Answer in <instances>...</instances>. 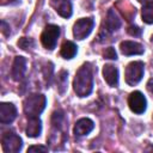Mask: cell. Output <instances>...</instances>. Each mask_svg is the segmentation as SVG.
<instances>
[{
	"label": "cell",
	"mask_w": 153,
	"mask_h": 153,
	"mask_svg": "<svg viewBox=\"0 0 153 153\" xmlns=\"http://www.w3.org/2000/svg\"><path fill=\"white\" fill-rule=\"evenodd\" d=\"M60 37V27L57 25H47L41 35V42L45 49L53 50L56 47L57 39Z\"/></svg>",
	"instance_id": "3"
},
{
	"label": "cell",
	"mask_w": 153,
	"mask_h": 153,
	"mask_svg": "<svg viewBox=\"0 0 153 153\" xmlns=\"http://www.w3.org/2000/svg\"><path fill=\"white\" fill-rule=\"evenodd\" d=\"M141 16H142V20L146 24H153V0L143 5Z\"/></svg>",
	"instance_id": "17"
},
{
	"label": "cell",
	"mask_w": 153,
	"mask_h": 153,
	"mask_svg": "<svg viewBox=\"0 0 153 153\" xmlns=\"http://www.w3.org/2000/svg\"><path fill=\"white\" fill-rule=\"evenodd\" d=\"M76 50H78V49H76V45H75L73 42L66 41V42L62 44V47H61L60 54H61V56H62L63 59L69 60V59H73V57L75 56Z\"/></svg>",
	"instance_id": "16"
},
{
	"label": "cell",
	"mask_w": 153,
	"mask_h": 153,
	"mask_svg": "<svg viewBox=\"0 0 153 153\" xmlns=\"http://www.w3.org/2000/svg\"><path fill=\"white\" fill-rule=\"evenodd\" d=\"M103 56H104V59H109V60H116L117 59V54H116V51H115V49L112 47L106 48L104 54H103Z\"/></svg>",
	"instance_id": "19"
},
{
	"label": "cell",
	"mask_w": 153,
	"mask_h": 153,
	"mask_svg": "<svg viewBox=\"0 0 153 153\" xmlns=\"http://www.w3.org/2000/svg\"><path fill=\"white\" fill-rule=\"evenodd\" d=\"M50 6L63 18H69L72 16V4L69 0H50Z\"/></svg>",
	"instance_id": "9"
},
{
	"label": "cell",
	"mask_w": 153,
	"mask_h": 153,
	"mask_svg": "<svg viewBox=\"0 0 153 153\" xmlns=\"http://www.w3.org/2000/svg\"><path fill=\"white\" fill-rule=\"evenodd\" d=\"M94 128L93 121L90 118H80L79 121H76L75 126H74V135L75 136H85L87 134H90Z\"/></svg>",
	"instance_id": "11"
},
{
	"label": "cell",
	"mask_w": 153,
	"mask_h": 153,
	"mask_svg": "<svg viewBox=\"0 0 153 153\" xmlns=\"http://www.w3.org/2000/svg\"><path fill=\"white\" fill-rule=\"evenodd\" d=\"M94 22L92 18H81L79 20L75 22L74 26H73V35L76 39H84L86 38L92 29H93Z\"/></svg>",
	"instance_id": "6"
},
{
	"label": "cell",
	"mask_w": 153,
	"mask_h": 153,
	"mask_svg": "<svg viewBox=\"0 0 153 153\" xmlns=\"http://www.w3.org/2000/svg\"><path fill=\"white\" fill-rule=\"evenodd\" d=\"M120 26H121V20H120V18L117 17V14L115 13L114 10H109V11H108V14H106L105 23H104V29H103V31H105V35H109V33H112V32H115L116 30H118Z\"/></svg>",
	"instance_id": "10"
},
{
	"label": "cell",
	"mask_w": 153,
	"mask_h": 153,
	"mask_svg": "<svg viewBox=\"0 0 153 153\" xmlns=\"http://www.w3.org/2000/svg\"><path fill=\"white\" fill-rule=\"evenodd\" d=\"M33 45H35V41L30 37H22L18 41V47L23 50H29V49L33 48Z\"/></svg>",
	"instance_id": "18"
},
{
	"label": "cell",
	"mask_w": 153,
	"mask_h": 153,
	"mask_svg": "<svg viewBox=\"0 0 153 153\" xmlns=\"http://www.w3.org/2000/svg\"><path fill=\"white\" fill-rule=\"evenodd\" d=\"M128 105L135 114H143L147 108V100L140 91H134L128 97Z\"/></svg>",
	"instance_id": "7"
},
{
	"label": "cell",
	"mask_w": 153,
	"mask_h": 153,
	"mask_svg": "<svg viewBox=\"0 0 153 153\" xmlns=\"http://www.w3.org/2000/svg\"><path fill=\"white\" fill-rule=\"evenodd\" d=\"M47 104L45 96L41 93H32L24 100V112L27 117H38Z\"/></svg>",
	"instance_id": "2"
},
{
	"label": "cell",
	"mask_w": 153,
	"mask_h": 153,
	"mask_svg": "<svg viewBox=\"0 0 153 153\" xmlns=\"http://www.w3.org/2000/svg\"><path fill=\"white\" fill-rule=\"evenodd\" d=\"M128 33L131 35V36H140L141 35V29L135 26V25H130L128 27Z\"/></svg>",
	"instance_id": "22"
},
{
	"label": "cell",
	"mask_w": 153,
	"mask_h": 153,
	"mask_svg": "<svg viewBox=\"0 0 153 153\" xmlns=\"http://www.w3.org/2000/svg\"><path fill=\"white\" fill-rule=\"evenodd\" d=\"M1 146L6 153H18L23 147V141L16 133L6 131L1 137Z\"/></svg>",
	"instance_id": "4"
},
{
	"label": "cell",
	"mask_w": 153,
	"mask_h": 153,
	"mask_svg": "<svg viewBox=\"0 0 153 153\" xmlns=\"http://www.w3.org/2000/svg\"><path fill=\"white\" fill-rule=\"evenodd\" d=\"M67 72H65V71H62L61 73H60V75H59V80L61 81V87H62V90H61V93L63 92V90H65V87H66V84H67Z\"/></svg>",
	"instance_id": "20"
},
{
	"label": "cell",
	"mask_w": 153,
	"mask_h": 153,
	"mask_svg": "<svg viewBox=\"0 0 153 153\" xmlns=\"http://www.w3.org/2000/svg\"><path fill=\"white\" fill-rule=\"evenodd\" d=\"M1 32L7 37V36H10V33H11V30H10V26L7 25V23L6 22H1Z\"/></svg>",
	"instance_id": "23"
},
{
	"label": "cell",
	"mask_w": 153,
	"mask_h": 153,
	"mask_svg": "<svg viewBox=\"0 0 153 153\" xmlns=\"http://www.w3.org/2000/svg\"><path fill=\"white\" fill-rule=\"evenodd\" d=\"M27 124H26V135L29 137H37L41 135L42 131V122L39 117H27Z\"/></svg>",
	"instance_id": "15"
},
{
	"label": "cell",
	"mask_w": 153,
	"mask_h": 153,
	"mask_svg": "<svg viewBox=\"0 0 153 153\" xmlns=\"http://www.w3.org/2000/svg\"><path fill=\"white\" fill-rule=\"evenodd\" d=\"M26 71V60L23 56H17L13 61L12 69H11V75L14 80H20L24 76V73Z\"/></svg>",
	"instance_id": "12"
},
{
	"label": "cell",
	"mask_w": 153,
	"mask_h": 153,
	"mask_svg": "<svg viewBox=\"0 0 153 153\" xmlns=\"http://www.w3.org/2000/svg\"><path fill=\"white\" fill-rule=\"evenodd\" d=\"M103 76L110 86H112V87L117 86V84H118V69L115 66L105 65L103 68Z\"/></svg>",
	"instance_id": "14"
},
{
	"label": "cell",
	"mask_w": 153,
	"mask_h": 153,
	"mask_svg": "<svg viewBox=\"0 0 153 153\" xmlns=\"http://www.w3.org/2000/svg\"><path fill=\"white\" fill-rule=\"evenodd\" d=\"M147 90L153 94V78L148 80V82H147Z\"/></svg>",
	"instance_id": "24"
},
{
	"label": "cell",
	"mask_w": 153,
	"mask_h": 153,
	"mask_svg": "<svg viewBox=\"0 0 153 153\" xmlns=\"http://www.w3.org/2000/svg\"><path fill=\"white\" fill-rule=\"evenodd\" d=\"M73 88L76 96L79 97H86L92 92L93 75H92V67L88 62L84 63L78 69L75 78L73 80Z\"/></svg>",
	"instance_id": "1"
},
{
	"label": "cell",
	"mask_w": 153,
	"mask_h": 153,
	"mask_svg": "<svg viewBox=\"0 0 153 153\" xmlns=\"http://www.w3.org/2000/svg\"><path fill=\"white\" fill-rule=\"evenodd\" d=\"M122 54L124 55H141L143 54V47L133 41H123L120 45Z\"/></svg>",
	"instance_id": "13"
},
{
	"label": "cell",
	"mask_w": 153,
	"mask_h": 153,
	"mask_svg": "<svg viewBox=\"0 0 153 153\" xmlns=\"http://www.w3.org/2000/svg\"><path fill=\"white\" fill-rule=\"evenodd\" d=\"M17 117V109L12 103L0 104V122L2 124H8Z\"/></svg>",
	"instance_id": "8"
},
{
	"label": "cell",
	"mask_w": 153,
	"mask_h": 153,
	"mask_svg": "<svg viewBox=\"0 0 153 153\" xmlns=\"http://www.w3.org/2000/svg\"><path fill=\"white\" fill-rule=\"evenodd\" d=\"M143 69H145V66L141 61L130 62L126 68V81H127V84L130 85V86H134L137 82H140V80L143 76Z\"/></svg>",
	"instance_id": "5"
},
{
	"label": "cell",
	"mask_w": 153,
	"mask_h": 153,
	"mask_svg": "<svg viewBox=\"0 0 153 153\" xmlns=\"http://www.w3.org/2000/svg\"><path fill=\"white\" fill-rule=\"evenodd\" d=\"M139 2H142V4H146V2H148V1H151V0H137Z\"/></svg>",
	"instance_id": "25"
},
{
	"label": "cell",
	"mask_w": 153,
	"mask_h": 153,
	"mask_svg": "<svg viewBox=\"0 0 153 153\" xmlns=\"http://www.w3.org/2000/svg\"><path fill=\"white\" fill-rule=\"evenodd\" d=\"M48 147L45 146H31L27 148V153H33V152H47Z\"/></svg>",
	"instance_id": "21"
}]
</instances>
